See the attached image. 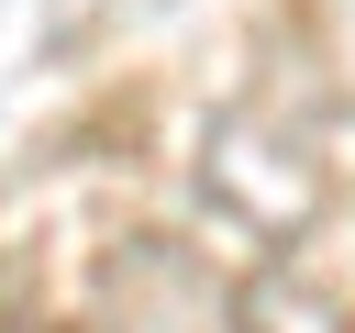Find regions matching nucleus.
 Wrapping results in <instances>:
<instances>
[{
	"mask_svg": "<svg viewBox=\"0 0 355 333\" xmlns=\"http://www.w3.org/2000/svg\"><path fill=\"white\" fill-rule=\"evenodd\" d=\"M233 333H355V311L322 278H300V266H255L233 289Z\"/></svg>",
	"mask_w": 355,
	"mask_h": 333,
	"instance_id": "nucleus-1",
	"label": "nucleus"
}]
</instances>
